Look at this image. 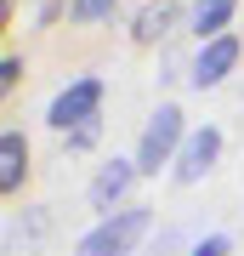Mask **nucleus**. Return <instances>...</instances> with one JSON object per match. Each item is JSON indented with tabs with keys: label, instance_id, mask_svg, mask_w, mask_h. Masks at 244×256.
I'll return each instance as SVG.
<instances>
[{
	"label": "nucleus",
	"instance_id": "ddd939ff",
	"mask_svg": "<svg viewBox=\"0 0 244 256\" xmlns=\"http://www.w3.org/2000/svg\"><path fill=\"white\" fill-rule=\"evenodd\" d=\"M17 74H23V63H17V57H6V63H0V92L17 86Z\"/></svg>",
	"mask_w": 244,
	"mask_h": 256
},
{
	"label": "nucleus",
	"instance_id": "f8f14e48",
	"mask_svg": "<svg viewBox=\"0 0 244 256\" xmlns=\"http://www.w3.org/2000/svg\"><path fill=\"white\" fill-rule=\"evenodd\" d=\"M227 250H233V239H227V234H205L188 256H227Z\"/></svg>",
	"mask_w": 244,
	"mask_h": 256
},
{
	"label": "nucleus",
	"instance_id": "6e6552de",
	"mask_svg": "<svg viewBox=\"0 0 244 256\" xmlns=\"http://www.w3.org/2000/svg\"><path fill=\"white\" fill-rule=\"evenodd\" d=\"M233 12H239V0H193V34H199V46L216 40V34H227Z\"/></svg>",
	"mask_w": 244,
	"mask_h": 256
},
{
	"label": "nucleus",
	"instance_id": "39448f33",
	"mask_svg": "<svg viewBox=\"0 0 244 256\" xmlns=\"http://www.w3.org/2000/svg\"><path fill=\"white\" fill-rule=\"evenodd\" d=\"M136 160H108L102 165L97 176H91V210H97V216H114V210H125V200H131V188H136Z\"/></svg>",
	"mask_w": 244,
	"mask_h": 256
},
{
	"label": "nucleus",
	"instance_id": "9d476101",
	"mask_svg": "<svg viewBox=\"0 0 244 256\" xmlns=\"http://www.w3.org/2000/svg\"><path fill=\"white\" fill-rule=\"evenodd\" d=\"M119 0H68V23H108Z\"/></svg>",
	"mask_w": 244,
	"mask_h": 256
},
{
	"label": "nucleus",
	"instance_id": "f03ea898",
	"mask_svg": "<svg viewBox=\"0 0 244 256\" xmlns=\"http://www.w3.org/2000/svg\"><path fill=\"white\" fill-rule=\"evenodd\" d=\"M182 142H188V120H182L176 102H159L154 114H148V126H142V142H136V171L142 176H159V165H176L182 154Z\"/></svg>",
	"mask_w": 244,
	"mask_h": 256
},
{
	"label": "nucleus",
	"instance_id": "423d86ee",
	"mask_svg": "<svg viewBox=\"0 0 244 256\" xmlns=\"http://www.w3.org/2000/svg\"><path fill=\"white\" fill-rule=\"evenodd\" d=\"M233 68H239V40H233V34H216V40H205V46H199L188 80L199 86V92H210V86H222Z\"/></svg>",
	"mask_w": 244,
	"mask_h": 256
},
{
	"label": "nucleus",
	"instance_id": "0eeeda50",
	"mask_svg": "<svg viewBox=\"0 0 244 256\" xmlns=\"http://www.w3.org/2000/svg\"><path fill=\"white\" fill-rule=\"evenodd\" d=\"M28 176V142L23 131H0V194H17Z\"/></svg>",
	"mask_w": 244,
	"mask_h": 256
},
{
	"label": "nucleus",
	"instance_id": "7ed1b4c3",
	"mask_svg": "<svg viewBox=\"0 0 244 256\" xmlns=\"http://www.w3.org/2000/svg\"><path fill=\"white\" fill-rule=\"evenodd\" d=\"M97 114H102V80H97V74H80V80H68L63 92L51 97V108H45V126L68 137L74 126H85V120H97Z\"/></svg>",
	"mask_w": 244,
	"mask_h": 256
},
{
	"label": "nucleus",
	"instance_id": "9b49d317",
	"mask_svg": "<svg viewBox=\"0 0 244 256\" xmlns=\"http://www.w3.org/2000/svg\"><path fill=\"white\" fill-rule=\"evenodd\" d=\"M97 137H102V114H97V120H85V126H74V131H68V148H91Z\"/></svg>",
	"mask_w": 244,
	"mask_h": 256
},
{
	"label": "nucleus",
	"instance_id": "20e7f679",
	"mask_svg": "<svg viewBox=\"0 0 244 256\" xmlns=\"http://www.w3.org/2000/svg\"><path fill=\"white\" fill-rule=\"evenodd\" d=\"M216 160H222V131L216 126H193L188 142H182V154H176V165H171V176L182 188H193V182H205L216 171Z\"/></svg>",
	"mask_w": 244,
	"mask_h": 256
},
{
	"label": "nucleus",
	"instance_id": "1a4fd4ad",
	"mask_svg": "<svg viewBox=\"0 0 244 256\" xmlns=\"http://www.w3.org/2000/svg\"><path fill=\"white\" fill-rule=\"evenodd\" d=\"M171 23H176V12H171V6H148L142 18H136V40H142V46H154V40L171 34Z\"/></svg>",
	"mask_w": 244,
	"mask_h": 256
},
{
	"label": "nucleus",
	"instance_id": "f257e3e1",
	"mask_svg": "<svg viewBox=\"0 0 244 256\" xmlns=\"http://www.w3.org/2000/svg\"><path fill=\"white\" fill-rule=\"evenodd\" d=\"M148 205H125L114 216H97V228L74 239V256H131L136 245L148 239Z\"/></svg>",
	"mask_w": 244,
	"mask_h": 256
}]
</instances>
